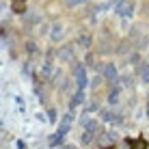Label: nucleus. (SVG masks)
<instances>
[{
  "label": "nucleus",
  "mask_w": 149,
  "mask_h": 149,
  "mask_svg": "<svg viewBox=\"0 0 149 149\" xmlns=\"http://www.w3.org/2000/svg\"><path fill=\"white\" fill-rule=\"evenodd\" d=\"M69 125H71V115H65V117H63V121H61V125H58V134H56V136L52 138V143L61 141V136H63V134H67Z\"/></svg>",
  "instance_id": "f257e3e1"
},
{
  "label": "nucleus",
  "mask_w": 149,
  "mask_h": 149,
  "mask_svg": "<svg viewBox=\"0 0 149 149\" xmlns=\"http://www.w3.org/2000/svg\"><path fill=\"white\" fill-rule=\"evenodd\" d=\"M104 76H106V80L110 82V86L112 84H119V78H117V69H115V65L112 63H108L104 67Z\"/></svg>",
  "instance_id": "f03ea898"
},
{
  "label": "nucleus",
  "mask_w": 149,
  "mask_h": 149,
  "mask_svg": "<svg viewBox=\"0 0 149 149\" xmlns=\"http://www.w3.org/2000/svg\"><path fill=\"white\" fill-rule=\"evenodd\" d=\"M76 84H78L80 91L86 86V74H84V67H82V65H78V67H76Z\"/></svg>",
  "instance_id": "7ed1b4c3"
},
{
  "label": "nucleus",
  "mask_w": 149,
  "mask_h": 149,
  "mask_svg": "<svg viewBox=\"0 0 149 149\" xmlns=\"http://www.w3.org/2000/svg\"><path fill=\"white\" fill-rule=\"evenodd\" d=\"M102 119L108 121V123H121V117L112 110H102Z\"/></svg>",
  "instance_id": "20e7f679"
},
{
  "label": "nucleus",
  "mask_w": 149,
  "mask_h": 149,
  "mask_svg": "<svg viewBox=\"0 0 149 149\" xmlns=\"http://www.w3.org/2000/svg\"><path fill=\"white\" fill-rule=\"evenodd\" d=\"M119 95H121V86L119 84H112V89L108 93V102H110V104H117V102H119Z\"/></svg>",
  "instance_id": "39448f33"
},
{
  "label": "nucleus",
  "mask_w": 149,
  "mask_h": 149,
  "mask_svg": "<svg viewBox=\"0 0 149 149\" xmlns=\"http://www.w3.org/2000/svg\"><path fill=\"white\" fill-rule=\"evenodd\" d=\"M127 143H130L132 149H147V143L143 141V138H132V141H127Z\"/></svg>",
  "instance_id": "423d86ee"
},
{
  "label": "nucleus",
  "mask_w": 149,
  "mask_h": 149,
  "mask_svg": "<svg viewBox=\"0 0 149 149\" xmlns=\"http://www.w3.org/2000/svg\"><path fill=\"white\" fill-rule=\"evenodd\" d=\"M82 100H84V93H82V91H78V93L74 95V100H71V108H76L78 104H82Z\"/></svg>",
  "instance_id": "0eeeda50"
},
{
  "label": "nucleus",
  "mask_w": 149,
  "mask_h": 149,
  "mask_svg": "<svg viewBox=\"0 0 149 149\" xmlns=\"http://www.w3.org/2000/svg\"><path fill=\"white\" fill-rule=\"evenodd\" d=\"M141 78H143V82H149V65L141 67Z\"/></svg>",
  "instance_id": "6e6552de"
},
{
  "label": "nucleus",
  "mask_w": 149,
  "mask_h": 149,
  "mask_svg": "<svg viewBox=\"0 0 149 149\" xmlns=\"http://www.w3.org/2000/svg\"><path fill=\"white\" fill-rule=\"evenodd\" d=\"M112 141V134H102V143H108Z\"/></svg>",
  "instance_id": "1a4fd4ad"
},
{
  "label": "nucleus",
  "mask_w": 149,
  "mask_h": 149,
  "mask_svg": "<svg viewBox=\"0 0 149 149\" xmlns=\"http://www.w3.org/2000/svg\"><path fill=\"white\" fill-rule=\"evenodd\" d=\"M63 149H74V147H69V145H67V147H63Z\"/></svg>",
  "instance_id": "9d476101"
},
{
  "label": "nucleus",
  "mask_w": 149,
  "mask_h": 149,
  "mask_svg": "<svg viewBox=\"0 0 149 149\" xmlns=\"http://www.w3.org/2000/svg\"><path fill=\"white\" fill-rule=\"evenodd\" d=\"M147 112H149V106H147Z\"/></svg>",
  "instance_id": "9b49d317"
}]
</instances>
